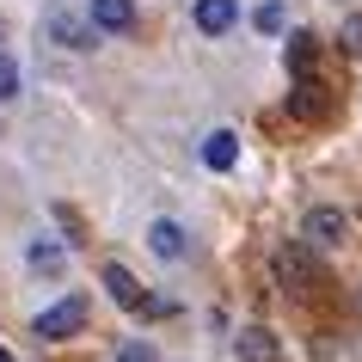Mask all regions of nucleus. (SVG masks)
<instances>
[{"label":"nucleus","mask_w":362,"mask_h":362,"mask_svg":"<svg viewBox=\"0 0 362 362\" xmlns=\"http://www.w3.org/2000/svg\"><path fill=\"white\" fill-rule=\"evenodd\" d=\"M233 160H240V141H233L228 129H215L209 141H203V166H209V172H228Z\"/></svg>","instance_id":"nucleus-9"},{"label":"nucleus","mask_w":362,"mask_h":362,"mask_svg":"<svg viewBox=\"0 0 362 362\" xmlns=\"http://www.w3.org/2000/svg\"><path fill=\"white\" fill-rule=\"evenodd\" d=\"M356 313H362V283H356Z\"/></svg>","instance_id":"nucleus-16"},{"label":"nucleus","mask_w":362,"mask_h":362,"mask_svg":"<svg viewBox=\"0 0 362 362\" xmlns=\"http://www.w3.org/2000/svg\"><path fill=\"white\" fill-rule=\"evenodd\" d=\"M93 31H135V0H93Z\"/></svg>","instance_id":"nucleus-6"},{"label":"nucleus","mask_w":362,"mask_h":362,"mask_svg":"<svg viewBox=\"0 0 362 362\" xmlns=\"http://www.w3.org/2000/svg\"><path fill=\"white\" fill-rule=\"evenodd\" d=\"M13 93H19V62H13V56H0V105H6Z\"/></svg>","instance_id":"nucleus-14"},{"label":"nucleus","mask_w":362,"mask_h":362,"mask_svg":"<svg viewBox=\"0 0 362 362\" xmlns=\"http://www.w3.org/2000/svg\"><path fill=\"white\" fill-rule=\"evenodd\" d=\"M49 31H56V43H68V49H93V25H80L74 13H56V19H49Z\"/></svg>","instance_id":"nucleus-10"},{"label":"nucleus","mask_w":362,"mask_h":362,"mask_svg":"<svg viewBox=\"0 0 362 362\" xmlns=\"http://www.w3.org/2000/svg\"><path fill=\"white\" fill-rule=\"evenodd\" d=\"M117 362H153V350H148V344H123V350H117Z\"/></svg>","instance_id":"nucleus-15"},{"label":"nucleus","mask_w":362,"mask_h":362,"mask_svg":"<svg viewBox=\"0 0 362 362\" xmlns=\"http://www.w3.org/2000/svg\"><path fill=\"white\" fill-rule=\"evenodd\" d=\"M105 295H111L117 307H129V313H141V301H148V288L135 283L123 264H105Z\"/></svg>","instance_id":"nucleus-5"},{"label":"nucleus","mask_w":362,"mask_h":362,"mask_svg":"<svg viewBox=\"0 0 362 362\" xmlns=\"http://www.w3.org/2000/svg\"><path fill=\"white\" fill-rule=\"evenodd\" d=\"M0 37H6V25H0Z\"/></svg>","instance_id":"nucleus-18"},{"label":"nucleus","mask_w":362,"mask_h":362,"mask_svg":"<svg viewBox=\"0 0 362 362\" xmlns=\"http://www.w3.org/2000/svg\"><path fill=\"white\" fill-rule=\"evenodd\" d=\"M0 362H13V356H6V350H0Z\"/></svg>","instance_id":"nucleus-17"},{"label":"nucleus","mask_w":362,"mask_h":362,"mask_svg":"<svg viewBox=\"0 0 362 362\" xmlns=\"http://www.w3.org/2000/svg\"><path fill=\"white\" fill-rule=\"evenodd\" d=\"M233 350H240V362H276V338H270L264 325H246L233 338Z\"/></svg>","instance_id":"nucleus-8"},{"label":"nucleus","mask_w":362,"mask_h":362,"mask_svg":"<svg viewBox=\"0 0 362 362\" xmlns=\"http://www.w3.org/2000/svg\"><path fill=\"white\" fill-rule=\"evenodd\" d=\"M307 246H344L350 240V221H344V209H307Z\"/></svg>","instance_id":"nucleus-2"},{"label":"nucleus","mask_w":362,"mask_h":362,"mask_svg":"<svg viewBox=\"0 0 362 362\" xmlns=\"http://www.w3.org/2000/svg\"><path fill=\"white\" fill-rule=\"evenodd\" d=\"M252 25H258V37H276V31H283V25H288V13H283V6H276V0H264V6L252 13Z\"/></svg>","instance_id":"nucleus-11"},{"label":"nucleus","mask_w":362,"mask_h":362,"mask_svg":"<svg viewBox=\"0 0 362 362\" xmlns=\"http://www.w3.org/2000/svg\"><path fill=\"white\" fill-rule=\"evenodd\" d=\"M31 270H62V246L56 240H37V246H31Z\"/></svg>","instance_id":"nucleus-12"},{"label":"nucleus","mask_w":362,"mask_h":362,"mask_svg":"<svg viewBox=\"0 0 362 362\" xmlns=\"http://www.w3.org/2000/svg\"><path fill=\"white\" fill-rule=\"evenodd\" d=\"M338 43H344V49H350V56H362V13H350V19H344Z\"/></svg>","instance_id":"nucleus-13"},{"label":"nucleus","mask_w":362,"mask_h":362,"mask_svg":"<svg viewBox=\"0 0 362 362\" xmlns=\"http://www.w3.org/2000/svg\"><path fill=\"white\" fill-rule=\"evenodd\" d=\"M80 325H86V301L68 295V301H56V307H43V313H37V338L62 344V338H74Z\"/></svg>","instance_id":"nucleus-1"},{"label":"nucleus","mask_w":362,"mask_h":362,"mask_svg":"<svg viewBox=\"0 0 362 362\" xmlns=\"http://www.w3.org/2000/svg\"><path fill=\"white\" fill-rule=\"evenodd\" d=\"M276 276H283V288H295V295H307V288L320 283V270H313V258H307L301 246H283V252H276Z\"/></svg>","instance_id":"nucleus-3"},{"label":"nucleus","mask_w":362,"mask_h":362,"mask_svg":"<svg viewBox=\"0 0 362 362\" xmlns=\"http://www.w3.org/2000/svg\"><path fill=\"white\" fill-rule=\"evenodd\" d=\"M233 19H240V6H233V0H197V31H203V37L233 31Z\"/></svg>","instance_id":"nucleus-7"},{"label":"nucleus","mask_w":362,"mask_h":362,"mask_svg":"<svg viewBox=\"0 0 362 362\" xmlns=\"http://www.w3.org/2000/svg\"><path fill=\"white\" fill-rule=\"evenodd\" d=\"M148 246H153V258H160V264H178V258L191 252V240H185V228H178V221H153V228H148Z\"/></svg>","instance_id":"nucleus-4"}]
</instances>
